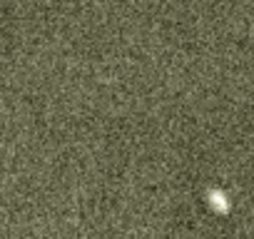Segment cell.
I'll list each match as a JSON object with an SVG mask.
<instances>
[{"mask_svg": "<svg viewBox=\"0 0 254 239\" xmlns=\"http://www.w3.org/2000/svg\"><path fill=\"white\" fill-rule=\"evenodd\" d=\"M207 197H209V204H212L219 214H227V212H229V202H227V197H224L219 189H209Z\"/></svg>", "mask_w": 254, "mask_h": 239, "instance_id": "cell-1", "label": "cell"}]
</instances>
